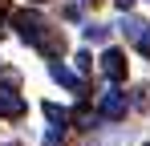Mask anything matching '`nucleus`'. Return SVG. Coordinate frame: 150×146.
<instances>
[{
  "instance_id": "423d86ee",
  "label": "nucleus",
  "mask_w": 150,
  "mask_h": 146,
  "mask_svg": "<svg viewBox=\"0 0 150 146\" xmlns=\"http://www.w3.org/2000/svg\"><path fill=\"white\" fill-rule=\"evenodd\" d=\"M85 37H89V41H105V24H89Z\"/></svg>"
},
{
  "instance_id": "0eeeda50",
  "label": "nucleus",
  "mask_w": 150,
  "mask_h": 146,
  "mask_svg": "<svg viewBox=\"0 0 150 146\" xmlns=\"http://www.w3.org/2000/svg\"><path fill=\"white\" fill-rule=\"evenodd\" d=\"M130 4H134V0H118V8H130Z\"/></svg>"
},
{
  "instance_id": "39448f33",
  "label": "nucleus",
  "mask_w": 150,
  "mask_h": 146,
  "mask_svg": "<svg viewBox=\"0 0 150 146\" xmlns=\"http://www.w3.org/2000/svg\"><path fill=\"white\" fill-rule=\"evenodd\" d=\"M25 114V97L12 89H0V118H21Z\"/></svg>"
},
{
  "instance_id": "1a4fd4ad",
  "label": "nucleus",
  "mask_w": 150,
  "mask_h": 146,
  "mask_svg": "<svg viewBox=\"0 0 150 146\" xmlns=\"http://www.w3.org/2000/svg\"><path fill=\"white\" fill-rule=\"evenodd\" d=\"M85 4H93V0H85Z\"/></svg>"
},
{
  "instance_id": "6e6552de",
  "label": "nucleus",
  "mask_w": 150,
  "mask_h": 146,
  "mask_svg": "<svg viewBox=\"0 0 150 146\" xmlns=\"http://www.w3.org/2000/svg\"><path fill=\"white\" fill-rule=\"evenodd\" d=\"M33 4H45V0H33Z\"/></svg>"
},
{
  "instance_id": "7ed1b4c3",
  "label": "nucleus",
  "mask_w": 150,
  "mask_h": 146,
  "mask_svg": "<svg viewBox=\"0 0 150 146\" xmlns=\"http://www.w3.org/2000/svg\"><path fill=\"white\" fill-rule=\"evenodd\" d=\"M101 73H105V81H126V53L122 49H105L101 53Z\"/></svg>"
},
{
  "instance_id": "f257e3e1",
  "label": "nucleus",
  "mask_w": 150,
  "mask_h": 146,
  "mask_svg": "<svg viewBox=\"0 0 150 146\" xmlns=\"http://www.w3.org/2000/svg\"><path fill=\"white\" fill-rule=\"evenodd\" d=\"M126 110H130V101H126V94L118 89V85H110V89L98 97V114H101V118L118 122V118H126Z\"/></svg>"
},
{
  "instance_id": "20e7f679",
  "label": "nucleus",
  "mask_w": 150,
  "mask_h": 146,
  "mask_svg": "<svg viewBox=\"0 0 150 146\" xmlns=\"http://www.w3.org/2000/svg\"><path fill=\"white\" fill-rule=\"evenodd\" d=\"M49 73H53V81H61V85H65V89H73V94H81V89H85V81H81V73L65 69L61 61H49Z\"/></svg>"
},
{
  "instance_id": "f03ea898",
  "label": "nucleus",
  "mask_w": 150,
  "mask_h": 146,
  "mask_svg": "<svg viewBox=\"0 0 150 146\" xmlns=\"http://www.w3.org/2000/svg\"><path fill=\"white\" fill-rule=\"evenodd\" d=\"M122 33L130 37V45L138 49L142 57H150V24H146V21H138V16H126V21H122Z\"/></svg>"
}]
</instances>
